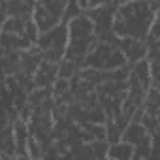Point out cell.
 <instances>
[{"instance_id":"cell-1","label":"cell","mask_w":160,"mask_h":160,"mask_svg":"<svg viewBox=\"0 0 160 160\" xmlns=\"http://www.w3.org/2000/svg\"><path fill=\"white\" fill-rule=\"evenodd\" d=\"M151 8L154 10L156 4L149 6V4H128L122 6L117 13V19L113 23V28L117 34H122L124 38H141L147 36L149 32V25L152 19Z\"/></svg>"},{"instance_id":"cell-2","label":"cell","mask_w":160,"mask_h":160,"mask_svg":"<svg viewBox=\"0 0 160 160\" xmlns=\"http://www.w3.org/2000/svg\"><path fill=\"white\" fill-rule=\"evenodd\" d=\"M134 147L130 143H117L109 151V160H132Z\"/></svg>"},{"instance_id":"cell-3","label":"cell","mask_w":160,"mask_h":160,"mask_svg":"<svg viewBox=\"0 0 160 160\" xmlns=\"http://www.w3.org/2000/svg\"><path fill=\"white\" fill-rule=\"evenodd\" d=\"M6 21V10H4V6H0V23H4Z\"/></svg>"}]
</instances>
